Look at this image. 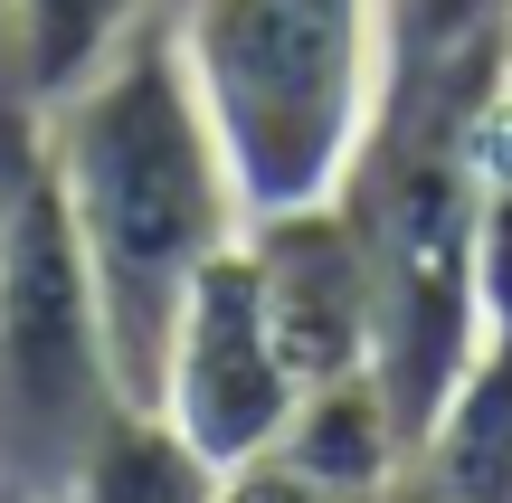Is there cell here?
I'll list each match as a JSON object with an SVG mask.
<instances>
[{"mask_svg": "<svg viewBox=\"0 0 512 503\" xmlns=\"http://www.w3.org/2000/svg\"><path fill=\"white\" fill-rule=\"evenodd\" d=\"M124 399L133 390L114 371L67 200L38 171L10 228V257H0V503H67L86 447Z\"/></svg>", "mask_w": 512, "mask_h": 503, "instance_id": "3957f363", "label": "cell"}, {"mask_svg": "<svg viewBox=\"0 0 512 503\" xmlns=\"http://www.w3.org/2000/svg\"><path fill=\"white\" fill-rule=\"evenodd\" d=\"M266 456H275V466H294L313 494H332V503H380L408 475L418 437H408V418L389 409L380 371H351V380H323V390L294 399L285 437H275Z\"/></svg>", "mask_w": 512, "mask_h": 503, "instance_id": "8992f818", "label": "cell"}, {"mask_svg": "<svg viewBox=\"0 0 512 503\" xmlns=\"http://www.w3.org/2000/svg\"><path fill=\"white\" fill-rule=\"evenodd\" d=\"M512 38V0H389V76L484 67Z\"/></svg>", "mask_w": 512, "mask_h": 503, "instance_id": "8fae6325", "label": "cell"}, {"mask_svg": "<svg viewBox=\"0 0 512 503\" xmlns=\"http://www.w3.org/2000/svg\"><path fill=\"white\" fill-rule=\"evenodd\" d=\"M219 503H332V494H313L294 466H275V456H247V466H228V485Z\"/></svg>", "mask_w": 512, "mask_h": 503, "instance_id": "7c38bea8", "label": "cell"}, {"mask_svg": "<svg viewBox=\"0 0 512 503\" xmlns=\"http://www.w3.org/2000/svg\"><path fill=\"white\" fill-rule=\"evenodd\" d=\"M48 181L67 200L76 257L95 276L114 371H124L133 399H152L181 295L247 228L238 171L219 152V124H209L171 29L162 38L143 29L95 86L48 105Z\"/></svg>", "mask_w": 512, "mask_h": 503, "instance_id": "6da1fadb", "label": "cell"}, {"mask_svg": "<svg viewBox=\"0 0 512 503\" xmlns=\"http://www.w3.org/2000/svg\"><path fill=\"white\" fill-rule=\"evenodd\" d=\"M294 399H304V380H294L285 342H275V323H266L247 247H219V257L200 266V285L181 295L152 409H162L190 447H209L219 466H247V456H266L275 437H285Z\"/></svg>", "mask_w": 512, "mask_h": 503, "instance_id": "277c9868", "label": "cell"}, {"mask_svg": "<svg viewBox=\"0 0 512 503\" xmlns=\"http://www.w3.org/2000/svg\"><path fill=\"white\" fill-rule=\"evenodd\" d=\"M219 485H228L219 456L190 447L152 399H124V409L105 418V437L86 447L67 503H219Z\"/></svg>", "mask_w": 512, "mask_h": 503, "instance_id": "9c48e42d", "label": "cell"}, {"mask_svg": "<svg viewBox=\"0 0 512 503\" xmlns=\"http://www.w3.org/2000/svg\"><path fill=\"white\" fill-rule=\"evenodd\" d=\"M238 247L256 266L266 323L304 390L370 371V352H380V276H370V238L342 190L304 200V209H256L238 228Z\"/></svg>", "mask_w": 512, "mask_h": 503, "instance_id": "5b68a950", "label": "cell"}, {"mask_svg": "<svg viewBox=\"0 0 512 503\" xmlns=\"http://www.w3.org/2000/svg\"><path fill=\"white\" fill-rule=\"evenodd\" d=\"M465 209H475V285L484 333H512V76L494 67L465 105Z\"/></svg>", "mask_w": 512, "mask_h": 503, "instance_id": "30bf717a", "label": "cell"}, {"mask_svg": "<svg viewBox=\"0 0 512 503\" xmlns=\"http://www.w3.org/2000/svg\"><path fill=\"white\" fill-rule=\"evenodd\" d=\"M503 76H512V38H503Z\"/></svg>", "mask_w": 512, "mask_h": 503, "instance_id": "5bb4252c", "label": "cell"}, {"mask_svg": "<svg viewBox=\"0 0 512 503\" xmlns=\"http://www.w3.org/2000/svg\"><path fill=\"white\" fill-rule=\"evenodd\" d=\"M171 38L247 219L332 200L361 171L389 105V0H190Z\"/></svg>", "mask_w": 512, "mask_h": 503, "instance_id": "7a4b0ae2", "label": "cell"}, {"mask_svg": "<svg viewBox=\"0 0 512 503\" xmlns=\"http://www.w3.org/2000/svg\"><path fill=\"white\" fill-rule=\"evenodd\" d=\"M143 10L152 0H0V67L48 114L143 38Z\"/></svg>", "mask_w": 512, "mask_h": 503, "instance_id": "ba28073f", "label": "cell"}, {"mask_svg": "<svg viewBox=\"0 0 512 503\" xmlns=\"http://www.w3.org/2000/svg\"><path fill=\"white\" fill-rule=\"evenodd\" d=\"M408 466L456 503H512V333H484V352L456 371V390L427 409Z\"/></svg>", "mask_w": 512, "mask_h": 503, "instance_id": "52a82bcc", "label": "cell"}, {"mask_svg": "<svg viewBox=\"0 0 512 503\" xmlns=\"http://www.w3.org/2000/svg\"><path fill=\"white\" fill-rule=\"evenodd\" d=\"M380 503H456V494H446V485H427V475H418V466H408V475H399V485H389Z\"/></svg>", "mask_w": 512, "mask_h": 503, "instance_id": "4fadbf2b", "label": "cell"}]
</instances>
